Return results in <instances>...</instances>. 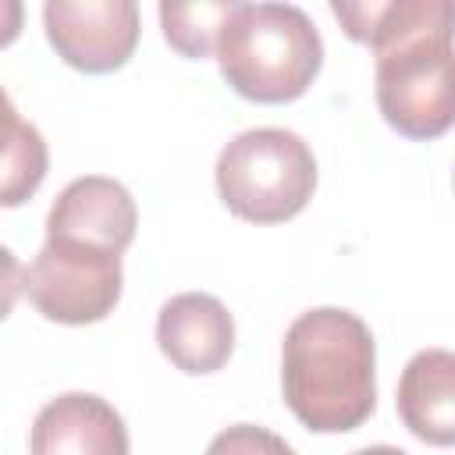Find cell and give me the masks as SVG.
<instances>
[{
	"label": "cell",
	"instance_id": "6da1fadb",
	"mask_svg": "<svg viewBox=\"0 0 455 455\" xmlns=\"http://www.w3.org/2000/svg\"><path fill=\"white\" fill-rule=\"evenodd\" d=\"M348 39L377 53L373 89L384 121L416 142L451 128V4L448 0H370L331 4Z\"/></svg>",
	"mask_w": 455,
	"mask_h": 455
},
{
	"label": "cell",
	"instance_id": "7a4b0ae2",
	"mask_svg": "<svg viewBox=\"0 0 455 455\" xmlns=\"http://www.w3.org/2000/svg\"><path fill=\"white\" fill-rule=\"evenodd\" d=\"M281 391L313 434H345L377 405V345L370 327L338 306L299 313L281 345Z\"/></svg>",
	"mask_w": 455,
	"mask_h": 455
},
{
	"label": "cell",
	"instance_id": "3957f363",
	"mask_svg": "<svg viewBox=\"0 0 455 455\" xmlns=\"http://www.w3.org/2000/svg\"><path fill=\"white\" fill-rule=\"evenodd\" d=\"M213 53L242 100L291 103L320 75L323 39L295 4H231Z\"/></svg>",
	"mask_w": 455,
	"mask_h": 455
},
{
	"label": "cell",
	"instance_id": "277c9868",
	"mask_svg": "<svg viewBox=\"0 0 455 455\" xmlns=\"http://www.w3.org/2000/svg\"><path fill=\"white\" fill-rule=\"evenodd\" d=\"M220 203L249 224H281L306 210L316 188V156L288 128L238 132L217 156Z\"/></svg>",
	"mask_w": 455,
	"mask_h": 455
},
{
	"label": "cell",
	"instance_id": "5b68a950",
	"mask_svg": "<svg viewBox=\"0 0 455 455\" xmlns=\"http://www.w3.org/2000/svg\"><path fill=\"white\" fill-rule=\"evenodd\" d=\"M121 256L75 238H46L25 270V291L32 306L46 320L68 327L110 316L121 299Z\"/></svg>",
	"mask_w": 455,
	"mask_h": 455
},
{
	"label": "cell",
	"instance_id": "8992f818",
	"mask_svg": "<svg viewBox=\"0 0 455 455\" xmlns=\"http://www.w3.org/2000/svg\"><path fill=\"white\" fill-rule=\"evenodd\" d=\"M46 39L64 64L107 75L128 64L139 43L135 0H50L43 7Z\"/></svg>",
	"mask_w": 455,
	"mask_h": 455
},
{
	"label": "cell",
	"instance_id": "52a82bcc",
	"mask_svg": "<svg viewBox=\"0 0 455 455\" xmlns=\"http://www.w3.org/2000/svg\"><path fill=\"white\" fill-rule=\"evenodd\" d=\"M139 210L132 192L103 174H85L68 181L50 213H46V238H75L110 252H124L135 238Z\"/></svg>",
	"mask_w": 455,
	"mask_h": 455
},
{
	"label": "cell",
	"instance_id": "ba28073f",
	"mask_svg": "<svg viewBox=\"0 0 455 455\" xmlns=\"http://www.w3.org/2000/svg\"><path fill=\"white\" fill-rule=\"evenodd\" d=\"M156 345L181 373H217L235 352V320L217 295L181 291L156 313Z\"/></svg>",
	"mask_w": 455,
	"mask_h": 455
},
{
	"label": "cell",
	"instance_id": "9c48e42d",
	"mask_svg": "<svg viewBox=\"0 0 455 455\" xmlns=\"http://www.w3.org/2000/svg\"><path fill=\"white\" fill-rule=\"evenodd\" d=\"M32 455H128V430L121 412L89 391L50 398L28 434Z\"/></svg>",
	"mask_w": 455,
	"mask_h": 455
},
{
	"label": "cell",
	"instance_id": "30bf717a",
	"mask_svg": "<svg viewBox=\"0 0 455 455\" xmlns=\"http://www.w3.org/2000/svg\"><path fill=\"white\" fill-rule=\"evenodd\" d=\"M395 405L412 437L434 448L455 444V355L448 348L416 352L402 370Z\"/></svg>",
	"mask_w": 455,
	"mask_h": 455
},
{
	"label": "cell",
	"instance_id": "8fae6325",
	"mask_svg": "<svg viewBox=\"0 0 455 455\" xmlns=\"http://www.w3.org/2000/svg\"><path fill=\"white\" fill-rule=\"evenodd\" d=\"M50 167L43 132L18 114L7 89L0 85V206H21L36 196Z\"/></svg>",
	"mask_w": 455,
	"mask_h": 455
},
{
	"label": "cell",
	"instance_id": "7c38bea8",
	"mask_svg": "<svg viewBox=\"0 0 455 455\" xmlns=\"http://www.w3.org/2000/svg\"><path fill=\"white\" fill-rule=\"evenodd\" d=\"M235 0L217 4H160V25L164 39L188 60H203L217 46V32L224 18L231 14Z\"/></svg>",
	"mask_w": 455,
	"mask_h": 455
},
{
	"label": "cell",
	"instance_id": "4fadbf2b",
	"mask_svg": "<svg viewBox=\"0 0 455 455\" xmlns=\"http://www.w3.org/2000/svg\"><path fill=\"white\" fill-rule=\"evenodd\" d=\"M206 455H295V448L267 427L235 423L206 444Z\"/></svg>",
	"mask_w": 455,
	"mask_h": 455
},
{
	"label": "cell",
	"instance_id": "5bb4252c",
	"mask_svg": "<svg viewBox=\"0 0 455 455\" xmlns=\"http://www.w3.org/2000/svg\"><path fill=\"white\" fill-rule=\"evenodd\" d=\"M21 291H25V270H21L18 256L7 245H0V320L11 316Z\"/></svg>",
	"mask_w": 455,
	"mask_h": 455
},
{
	"label": "cell",
	"instance_id": "9a60e30c",
	"mask_svg": "<svg viewBox=\"0 0 455 455\" xmlns=\"http://www.w3.org/2000/svg\"><path fill=\"white\" fill-rule=\"evenodd\" d=\"M21 21H25L21 0H0V50L21 36Z\"/></svg>",
	"mask_w": 455,
	"mask_h": 455
},
{
	"label": "cell",
	"instance_id": "2e32d148",
	"mask_svg": "<svg viewBox=\"0 0 455 455\" xmlns=\"http://www.w3.org/2000/svg\"><path fill=\"white\" fill-rule=\"evenodd\" d=\"M352 455H409V451H402V448H395V444H370V448H359V451H352Z\"/></svg>",
	"mask_w": 455,
	"mask_h": 455
}]
</instances>
